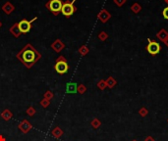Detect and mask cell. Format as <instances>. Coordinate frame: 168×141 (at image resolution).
<instances>
[{
  "label": "cell",
  "mask_w": 168,
  "mask_h": 141,
  "mask_svg": "<svg viewBox=\"0 0 168 141\" xmlns=\"http://www.w3.org/2000/svg\"><path fill=\"white\" fill-rule=\"evenodd\" d=\"M17 58L22 62V64L30 69L41 58V54L36 51L32 44L28 43L17 54Z\"/></svg>",
  "instance_id": "1"
},
{
  "label": "cell",
  "mask_w": 168,
  "mask_h": 141,
  "mask_svg": "<svg viewBox=\"0 0 168 141\" xmlns=\"http://www.w3.org/2000/svg\"><path fill=\"white\" fill-rule=\"evenodd\" d=\"M54 70L59 75H65L69 70V65L67 63V60L63 56H59L55 61Z\"/></svg>",
  "instance_id": "2"
},
{
  "label": "cell",
  "mask_w": 168,
  "mask_h": 141,
  "mask_svg": "<svg viewBox=\"0 0 168 141\" xmlns=\"http://www.w3.org/2000/svg\"><path fill=\"white\" fill-rule=\"evenodd\" d=\"M62 5H63L62 0H49L45 4V7L53 15L58 16V14L61 12V9H62Z\"/></svg>",
  "instance_id": "3"
},
{
  "label": "cell",
  "mask_w": 168,
  "mask_h": 141,
  "mask_svg": "<svg viewBox=\"0 0 168 141\" xmlns=\"http://www.w3.org/2000/svg\"><path fill=\"white\" fill-rule=\"evenodd\" d=\"M35 20H38V17H35L33 20H30V21H28V20L24 19L22 20L21 22L18 23V29L20 30L21 33H28L30 32V30H32V24L33 22L35 21Z\"/></svg>",
  "instance_id": "4"
},
{
  "label": "cell",
  "mask_w": 168,
  "mask_h": 141,
  "mask_svg": "<svg viewBox=\"0 0 168 141\" xmlns=\"http://www.w3.org/2000/svg\"><path fill=\"white\" fill-rule=\"evenodd\" d=\"M77 8L74 6V4L70 1H66L64 2L62 5V9H61V13L63 14V16H65L66 18H69L71 17L73 14L76 12Z\"/></svg>",
  "instance_id": "5"
},
{
  "label": "cell",
  "mask_w": 168,
  "mask_h": 141,
  "mask_svg": "<svg viewBox=\"0 0 168 141\" xmlns=\"http://www.w3.org/2000/svg\"><path fill=\"white\" fill-rule=\"evenodd\" d=\"M147 49L150 54L155 56L160 52V45H159L156 41H153L150 38H148V45H147Z\"/></svg>",
  "instance_id": "6"
},
{
  "label": "cell",
  "mask_w": 168,
  "mask_h": 141,
  "mask_svg": "<svg viewBox=\"0 0 168 141\" xmlns=\"http://www.w3.org/2000/svg\"><path fill=\"white\" fill-rule=\"evenodd\" d=\"M97 18L99 19V21H101L102 23H106L109 19L111 18V14L108 12L106 9H102L97 15Z\"/></svg>",
  "instance_id": "7"
},
{
  "label": "cell",
  "mask_w": 168,
  "mask_h": 141,
  "mask_svg": "<svg viewBox=\"0 0 168 141\" xmlns=\"http://www.w3.org/2000/svg\"><path fill=\"white\" fill-rule=\"evenodd\" d=\"M51 47H52V49L54 50V51L60 52L61 50H62L64 47H65V44L62 43L60 39H56V40L51 44Z\"/></svg>",
  "instance_id": "8"
},
{
  "label": "cell",
  "mask_w": 168,
  "mask_h": 141,
  "mask_svg": "<svg viewBox=\"0 0 168 141\" xmlns=\"http://www.w3.org/2000/svg\"><path fill=\"white\" fill-rule=\"evenodd\" d=\"M156 36H157V38L160 39L162 42H164L165 44L167 43V41H168V32L164 29L159 30V32H157V35H156Z\"/></svg>",
  "instance_id": "9"
},
{
  "label": "cell",
  "mask_w": 168,
  "mask_h": 141,
  "mask_svg": "<svg viewBox=\"0 0 168 141\" xmlns=\"http://www.w3.org/2000/svg\"><path fill=\"white\" fill-rule=\"evenodd\" d=\"M2 10H3V12L5 14H7V15H10V14L12 13L14 10H15V7L13 6L11 2H6V3H5L3 6H2Z\"/></svg>",
  "instance_id": "10"
},
{
  "label": "cell",
  "mask_w": 168,
  "mask_h": 141,
  "mask_svg": "<svg viewBox=\"0 0 168 141\" xmlns=\"http://www.w3.org/2000/svg\"><path fill=\"white\" fill-rule=\"evenodd\" d=\"M10 32L12 33V35L15 36V37H19L21 35L20 30L18 29V23H16V24H14L12 27H10Z\"/></svg>",
  "instance_id": "11"
},
{
  "label": "cell",
  "mask_w": 168,
  "mask_h": 141,
  "mask_svg": "<svg viewBox=\"0 0 168 141\" xmlns=\"http://www.w3.org/2000/svg\"><path fill=\"white\" fill-rule=\"evenodd\" d=\"M131 10H132V12L133 13H135V14H138L140 13L142 11V6H141V4H139L138 2H135L132 6H131Z\"/></svg>",
  "instance_id": "12"
},
{
  "label": "cell",
  "mask_w": 168,
  "mask_h": 141,
  "mask_svg": "<svg viewBox=\"0 0 168 141\" xmlns=\"http://www.w3.org/2000/svg\"><path fill=\"white\" fill-rule=\"evenodd\" d=\"M115 84H116V80H114L113 78H111V77L109 78L107 80H106V85H107L108 87H110V88H111V87H113Z\"/></svg>",
  "instance_id": "13"
},
{
  "label": "cell",
  "mask_w": 168,
  "mask_h": 141,
  "mask_svg": "<svg viewBox=\"0 0 168 141\" xmlns=\"http://www.w3.org/2000/svg\"><path fill=\"white\" fill-rule=\"evenodd\" d=\"M79 52H80L83 56H85V55L88 54L89 49H88V47H86V46H85V45H83V46L79 49Z\"/></svg>",
  "instance_id": "14"
},
{
  "label": "cell",
  "mask_w": 168,
  "mask_h": 141,
  "mask_svg": "<svg viewBox=\"0 0 168 141\" xmlns=\"http://www.w3.org/2000/svg\"><path fill=\"white\" fill-rule=\"evenodd\" d=\"M108 37V35H107V33H106L105 32H100L99 33V38L100 39V40H105V39L106 38H107Z\"/></svg>",
  "instance_id": "15"
},
{
  "label": "cell",
  "mask_w": 168,
  "mask_h": 141,
  "mask_svg": "<svg viewBox=\"0 0 168 141\" xmlns=\"http://www.w3.org/2000/svg\"><path fill=\"white\" fill-rule=\"evenodd\" d=\"M113 1H114V3H115L118 7H121V6H123V5L126 3V1H127V0H113Z\"/></svg>",
  "instance_id": "16"
},
{
  "label": "cell",
  "mask_w": 168,
  "mask_h": 141,
  "mask_svg": "<svg viewBox=\"0 0 168 141\" xmlns=\"http://www.w3.org/2000/svg\"><path fill=\"white\" fill-rule=\"evenodd\" d=\"M162 15H163L164 19L168 20V6L166 8H164L163 11H162Z\"/></svg>",
  "instance_id": "17"
},
{
  "label": "cell",
  "mask_w": 168,
  "mask_h": 141,
  "mask_svg": "<svg viewBox=\"0 0 168 141\" xmlns=\"http://www.w3.org/2000/svg\"><path fill=\"white\" fill-rule=\"evenodd\" d=\"M105 85H106V82L105 81H100V82L99 83V88H101V89H103L105 87Z\"/></svg>",
  "instance_id": "18"
},
{
  "label": "cell",
  "mask_w": 168,
  "mask_h": 141,
  "mask_svg": "<svg viewBox=\"0 0 168 141\" xmlns=\"http://www.w3.org/2000/svg\"><path fill=\"white\" fill-rule=\"evenodd\" d=\"M79 88H81V92H84L86 90V88H85V86L83 85V84H81V85L79 86Z\"/></svg>",
  "instance_id": "19"
},
{
  "label": "cell",
  "mask_w": 168,
  "mask_h": 141,
  "mask_svg": "<svg viewBox=\"0 0 168 141\" xmlns=\"http://www.w3.org/2000/svg\"><path fill=\"white\" fill-rule=\"evenodd\" d=\"M0 141H5V139L2 136H0Z\"/></svg>",
  "instance_id": "20"
},
{
  "label": "cell",
  "mask_w": 168,
  "mask_h": 141,
  "mask_svg": "<svg viewBox=\"0 0 168 141\" xmlns=\"http://www.w3.org/2000/svg\"><path fill=\"white\" fill-rule=\"evenodd\" d=\"M164 1H165V3L168 4V0H164Z\"/></svg>",
  "instance_id": "21"
},
{
  "label": "cell",
  "mask_w": 168,
  "mask_h": 141,
  "mask_svg": "<svg viewBox=\"0 0 168 141\" xmlns=\"http://www.w3.org/2000/svg\"><path fill=\"white\" fill-rule=\"evenodd\" d=\"M75 1H76V0H72V1H71V2H72V3H73V4H74V2H75Z\"/></svg>",
  "instance_id": "22"
},
{
  "label": "cell",
  "mask_w": 168,
  "mask_h": 141,
  "mask_svg": "<svg viewBox=\"0 0 168 141\" xmlns=\"http://www.w3.org/2000/svg\"><path fill=\"white\" fill-rule=\"evenodd\" d=\"M1 26H2V23H1V22H0V27H1Z\"/></svg>",
  "instance_id": "23"
},
{
  "label": "cell",
  "mask_w": 168,
  "mask_h": 141,
  "mask_svg": "<svg viewBox=\"0 0 168 141\" xmlns=\"http://www.w3.org/2000/svg\"><path fill=\"white\" fill-rule=\"evenodd\" d=\"M166 45H167V46H168V41H167V43H166Z\"/></svg>",
  "instance_id": "24"
}]
</instances>
